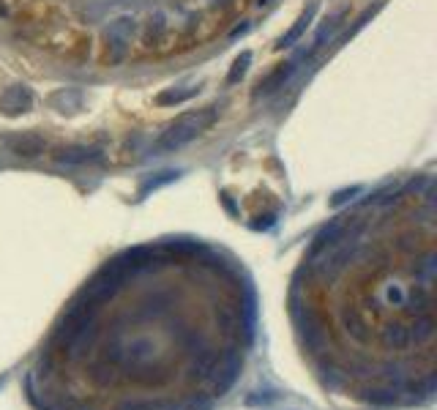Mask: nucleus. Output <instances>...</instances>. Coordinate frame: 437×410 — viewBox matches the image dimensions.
I'll use <instances>...</instances> for the list:
<instances>
[{"mask_svg":"<svg viewBox=\"0 0 437 410\" xmlns=\"http://www.w3.org/2000/svg\"><path fill=\"white\" fill-rule=\"evenodd\" d=\"M257 296L235 260L158 241L107 260L22 374L33 410H222L257 347Z\"/></svg>","mask_w":437,"mask_h":410,"instance_id":"nucleus-1","label":"nucleus"},{"mask_svg":"<svg viewBox=\"0 0 437 410\" xmlns=\"http://www.w3.org/2000/svg\"><path fill=\"white\" fill-rule=\"evenodd\" d=\"M287 312L298 353L325 394L369 410L432 405V195L380 197L328 222L293 276Z\"/></svg>","mask_w":437,"mask_h":410,"instance_id":"nucleus-2","label":"nucleus"},{"mask_svg":"<svg viewBox=\"0 0 437 410\" xmlns=\"http://www.w3.org/2000/svg\"><path fill=\"white\" fill-rule=\"evenodd\" d=\"M216 115H219V109L216 107L197 109V112H186V115H180V118H178V121L161 134L158 148H161V151H175V148L189 145L197 134H203L205 129H210V126L216 124Z\"/></svg>","mask_w":437,"mask_h":410,"instance_id":"nucleus-3","label":"nucleus"},{"mask_svg":"<svg viewBox=\"0 0 437 410\" xmlns=\"http://www.w3.org/2000/svg\"><path fill=\"white\" fill-rule=\"evenodd\" d=\"M134 33H137V19L131 14H121L115 17L104 31V60L109 66H118L123 63L129 53H131V44H134Z\"/></svg>","mask_w":437,"mask_h":410,"instance_id":"nucleus-4","label":"nucleus"},{"mask_svg":"<svg viewBox=\"0 0 437 410\" xmlns=\"http://www.w3.org/2000/svg\"><path fill=\"white\" fill-rule=\"evenodd\" d=\"M173 44V22L167 11H151L140 25V47L145 53L151 50H167Z\"/></svg>","mask_w":437,"mask_h":410,"instance_id":"nucleus-5","label":"nucleus"},{"mask_svg":"<svg viewBox=\"0 0 437 410\" xmlns=\"http://www.w3.org/2000/svg\"><path fill=\"white\" fill-rule=\"evenodd\" d=\"M55 161L60 164H69V167H77V164H99L104 159V148L102 145H87V143H71V145H60L53 153Z\"/></svg>","mask_w":437,"mask_h":410,"instance_id":"nucleus-6","label":"nucleus"},{"mask_svg":"<svg viewBox=\"0 0 437 410\" xmlns=\"http://www.w3.org/2000/svg\"><path fill=\"white\" fill-rule=\"evenodd\" d=\"M6 145L11 153L17 156H25V159H33V156H41L47 151V140L36 131H19L14 137H6Z\"/></svg>","mask_w":437,"mask_h":410,"instance_id":"nucleus-7","label":"nucleus"},{"mask_svg":"<svg viewBox=\"0 0 437 410\" xmlns=\"http://www.w3.org/2000/svg\"><path fill=\"white\" fill-rule=\"evenodd\" d=\"M31 107H33V93L28 88H22V85H14V88H9L0 96V112L6 118L22 115V112H28Z\"/></svg>","mask_w":437,"mask_h":410,"instance_id":"nucleus-8","label":"nucleus"},{"mask_svg":"<svg viewBox=\"0 0 437 410\" xmlns=\"http://www.w3.org/2000/svg\"><path fill=\"white\" fill-rule=\"evenodd\" d=\"M317 6H320L317 0H312V3L306 6V11H303V14L298 17V22H296V25H293V28H290V31H287V33L281 36V41H279V50H281V47H293V44H296L298 38H301V36H303V33H306V28L312 25V19H315V14H317Z\"/></svg>","mask_w":437,"mask_h":410,"instance_id":"nucleus-9","label":"nucleus"},{"mask_svg":"<svg viewBox=\"0 0 437 410\" xmlns=\"http://www.w3.org/2000/svg\"><path fill=\"white\" fill-rule=\"evenodd\" d=\"M296 72V66L293 63H287V66H279L276 72H271L265 80H262L260 85H257V90H254V96L260 99V96H271V93H276L279 88H284V82L290 80V74Z\"/></svg>","mask_w":437,"mask_h":410,"instance_id":"nucleus-10","label":"nucleus"},{"mask_svg":"<svg viewBox=\"0 0 437 410\" xmlns=\"http://www.w3.org/2000/svg\"><path fill=\"white\" fill-rule=\"evenodd\" d=\"M249 63H252V53H244L235 58V63H232V69H230V74H227V85H235V82L244 77L246 69H249Z\"/></svg>","mask_w":437,"mask_h":410,"instance_id":"nucleus-11","label":"nucleus"},{"mask_svg":"<svg viewBox=\"0 0 437 410\" xmlns=\"http://www.w3.org/2000/svg\"><path fill=\"white\" fill-rule=\"evenodd\" d=\"M192 96H197V88L192 90H167L156 96V104H180V102H189Z\"/></svg>","mask_w":437,"mask_h":410,"instance_id":"nucleus-12","label":"nucleus"},{"mask_svg":"<svg viewBox=\"0 0 437 410\" xmlns=\"http://www.w3.org/2000/svg\"><path fill=\"white\" fill-rule=\"evenodd\" d=\"M232 6H235V0H205V9H210V11H219V14L230 11Z\"/></svg>","mask_w":437,"mask_h":410,"instance_id":"nucleus-13","label":"nucleus"}]
</instances>
